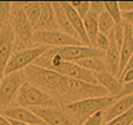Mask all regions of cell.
<instances>
[{
	"instance_id": "obj_1",
	"label": "cell",
	"mask_w": 133,
	"mask_h": 125,
	"mask_svg": "<svg viewBox=\"0 0 133 125\" xmlns=\"http://www.w3.org/2000/svg\"><path fill=\"white\" fill-rule=\"evenodd\" d=\"M104 96L110 95L102 86L93 85V83L66 78V76H64L57 94V97L66 102L67 104L76 101L87 100V98L104 97Z\"/></svg>"
},
{
	"instance_id": "obj_2",
	"label": "cell",
	"mask_w": 133,
	"mask_h": 125,
	"mask_svg": "<svg viewBox=\"0 0 133 125\" xmlns=\"http://www.w3.org/2000/svg\"><path fill=\"white\" fill-rule=\"evenodd\" d=\"M9 25L14 34V52L32 47L34 28L25 16L22 2H13Z\"/></svg>"
},
{
	"instance_id": "obj_3",
	"label": "cell",
	"mask_w": 133,
	"mask_h": 125,
	"mask_svg": "<svg viewBox=\"0 0 133 125\" xmlns=\"http://www.w3.org/2000/svg\"><path fill=\"white\" fill-rule=\"evenodd\" d=\"M115 100L116 97H112V96L87 98V100H81L66 104L64 109L78 123V125H82L87 119L90 118L95 114L108 110L116 102Z\"/></svg>"
},
{
	"instance_id": "obj_4",
	"label": "cell",
	"mask_w": 133,
	"mask_h": 125,
	"mask_svg": "<svg viewBox=\"0 0 133 125\" xmlns=\"http://www.w3.org/2000/svg\"><path fill=\"white\" fill-rule=\"evenodd\" d=\"M25 81L30 82L35 87L42 89L43 91L50 94L57 100V94L59 86L64 79V75L49 68L37 66L35 64L28 66L23 70Z\"/></svg>"
},
{
	"instance_id": "obj_5",
	"label": "cell",
	"mask_w": 133,
	"mask_h": 125,
	"mask_svg": "<svg viewBox=\"0 0 133 125\" xmlns=\"http://www.w3.org/2000/svg\"><path fill=\"white\" fill-rule=\"evenodd\" d=\"M15 104L16 107L30 109V110L36 108H60L59 102L53 96L43 91L42 89L35 87L28 81H25L20 88Z\"/></svg>"
},
{
	"instance_id": "obj_6",
	"label": "cell",
	"mask_w": 133,
	"mask_h": 125,
	"mask_svg": "<svg viewBox=\"0 0 133 125\" xmlns=\"http://www.w3.org/2000/svg\"><path fill=\"white\" fill-rule=\"evenodd\" d=\"M49 49H51V48L43 47V45H36V47H31L29 49H24V50L14 52L12 55L8 64H7L5 75L23 71L28 66L32 65Z\"/></svg>"
},
{
	"instance_id": "obj_7",
	"label": "cell",
	"mask_w": 133,
	"mask_h": 125,
	"mask_svg": "<svg viewBox=\"0 0 133 125\" xmlns=\"http://www.w3.org/2000/svg\"><path fill=\"white\" fill-rule=\"evenodd\" d=\"M25 82L23 71L5 75L0 83V111L11 108V104L16 100L21 86Z\"/></svg>"
},
{
	"instance_id": "obj_8",
	"label": "cell",
	"mask_w": 133,
	"mask_h": 125,
	"mask_svg": "<svg viewBox=\"0 0 133 125\" xmlns=\"http://www.w3.org/2000/svg\"><path fill=\"white\" fill-rule=\"evenodd\" d=\"M34 44L43 45L48 48H66L73 45H81V41L78 38L64 34L59 30L55 31H34L32 36Z\"/></svg>"
},
{
	"instance_id": "obj_9",
	"label": "cell",
	"mask_w": 133,
	"mask_h": 125,
	"mask_svg": "<svg viewBox=\"0 0 133 125\" xmlns=\"http://www.w3.org/2000/svg\"><path fill=\"white\" fill-rule=\"evenodd\" d=\"M55 52L58 53L65 62L76 63L79 60L88 59V58H103L105 53L97 50L94 47H88V45H73V47H66V48H53Z\"/></svg>"
},
{
	"instance_id": "obj_10",
	"label": "cell",
	"mask_w": 133,
	"mask_h": 125,
	"mask_svg": "<svg viewBox=\"0 0 133 125\" xmlns=\"http://www.w3.org/2000/svg\"><path fill=\"white\" fill-rule=\"evenodd\" d=\"M14 34L9 23L0 30V83L5 76L7 64L14 52Z\"/></svg>"
},
{
	"instance_id": "obj_11",
	"label": "cell",
	"mask_w": 133,
	"mask_h": 125,
	"mask_svg": "<svg viewBox=\"0 0 133 125\" xmlns=\"http://www.w3.org/2000/svg\"><path fill=\"white\" fill-rule=\"evenodd\" d=\"M46 125H78L75 121L60 108H36L31 109Z\"/></svg>"
},
{
	"instance_id": "obj_12",
	"label": "cell",
	"mask_w": 133,
	"mask_h": 125,
	"mask_svg": "<svg viewBox=\"0 0 133 125\" xmlns=\"http://www.w3.org/2000/svg\"><path fill=\"white\" fill-rule=\"evenodd\" d=\"M53 71L57 72V73H59V74H61V75L66 76V78L85 81V82L93 83V85H98L94 73L85 70L83 67L79 66L78 64H75V63L65 62V60H64V62L61 63L58 67H56Z\"/></svg>"
},
{
	"instance_id": "obj_13",
	"label": "cell",
	"mask_w": 133,
	"mask_h": 125,
	"mask_svg": "<svg viewBox=\"0 0 133 125\" xmlns=\"http://www.w3.org/2000/svg\"><path fill=\"white\" fill-rule=\"evenodd\" d=\"M2 115L8 119H14V121L22 122L29 125H46L30 109L21 108V107H11L2 111Z\"/></svg>"
},
{
	"instance_id": "obj_14",
	"label": "cell",
	"mask_w": 133,
	"mask_h": 125,
	"mask_svg": "<svg viewBox=\"0 0 133 125\" xmlns=\"http://www.w3.org/2000/svg\"><path fill=\"white\" fill-rule=\"evenodd\" d=\"M58 29L56 13L52 7V2H42V14L35 25L34 31H55Z\"/></svg>"
},
{
	"instance_id": "obj_15",
	"label": "cell",
	"mask_w": 133,
	"mask_h": 125,
	"mask_svg": "<svg viewBox=\"0 0 133 125\" xmlns=\"http://www.w3.org/2000/svg\"><path fill=\"white\" fill-rule=\"evenodd\" d=\"M60 5L64 8V11H65L68 20H70V22H71V24H72V27L74 28V30H75V32L78 34V37H79V40L81 41V43H82L83 45L91 47L90 42H89L88 37H87V34H86L85 25H83V20L80 17V15H79L75 9L71 6L70 2L60 1Z\"/></svg>"
},
{
	"instance_id": "obj_16",
	"label": "cell",
	"mask_w": 133,
	"mask_h": 125,
	"mask_svg": "<svg viewBox=\"0 0 133 125\" xmlns=\"http://www.w3.org/2000/svg\"><path fill=\"white\" fill-rule=\"evenodd\" d=\"M95 78L97 80V83L105 89L110 96L118 98V96L121 95L123 90V87H124V85L121 82V80L118 78L112 75L108 71L95 74Z\"/></svg>"
},
{
	"instance_id": "obj_17",
	"label": "cell",
	"mask_w": 133,
	"mask_h": 125,
	"mask_svg": "<svg viewBox=\"0 0 133 125\" xmlns=\"http://www.w3.org/2000/svg\"><path fill=\"white\" fill-rule=\"evenodd\" d=\"M124 42L121 48V67H119V76L125 71L127 64L133 55V28L131 25L124 23Z\"/></svg>"
},
{
	"instance_id": "obj_18",
	"label": "cell",
	"mask_w": 133,
	"mask_h": 125,
	"mask_svg": "<svg viewBox=\"0 0 133 125\" xmlns=\"http://www.w3.org/2000/svg\"><path fill=\"white\" fill-rule=\"evenodd\" d=\"M132 107H133V95H127L117 98V101L110 107L108 110L104 111V123H108L112 119L124 115Z\"/></svg>"
},
{
	"instance_id": "obj_19",
	"label": "cell",
	"mask_w": 133,
	"mask_h": 125,
	"mask_svg": "<svg viewBox=\"0 0 133 125\" xmlns=\"http://www.w3.org/2000/svg\"><path fill=\"white\" fill-rule=\"evenodd\" d=\"M110 38V37H109ZM104 63L107 71L119 79V67H121V51L117 48L116 43L110 38V47L104 56Z\"/></svg>"
},
{
	"instance_id": "obj_20",
	"label": "cell",
	"mask_w": 133,
	"mask_h": 125,
	"mask_svg": "<svg viewBox=\"0 0 133 125\" xmlns=\"http://www.w3.org/2000/svg\"><path fill=\"white\" fill-rule=\"evenodd\" d=\"M52 7H53L55 13H56V19H57V24H58V29H59V31L68 35V36H72V37L78 38L79 40L78 34L75 32V30H74V28L72 27V24H71V22H70V20H68L65 11H64V8L61 7L60 1L59 2L53 1Z\"/></svg>"
},
{
	"instance_id": "obj_21",
	"label": "cell",
	"mask_w": 133,
	"mask_h": 125,
	"mask_svg": "<svg viewBox=\"0 0 133 125\" xmlns=\"http://www.w3.org/2000/svg\"><path fill=\"white\" fill-rule=\"evenodd\" d=\"M83 25H85V30L87 37H88L90 45L94 47L95 45L96 37L98 35V16L93 13L89 12L87 14V16L83 19Z\"/></svg>"
},
{
	"instance_id": "obj_22",
	"label": "cell",
	"mask_w": 133,
	"mask_h": 125,
	"mask_svg": "<svg viewBox=\"0 0 133 125\" xmlns=\"http://www.w3.org/2000/svg\"><path fill=\"white\" fill-rule=\"evenodd\" d=\"M22 8L25 13L28 21L30 22L32 28L37 24L38 20L42 14V2L38 1H29V2H22Z\"/></svg>"
},
{
	"instance_id": "obj_23",
	"label": "cell",
	"mask_w": 133,
	"mask_h": 125,
	"mask_svg": "<svg viewBox=\"0 0 133 125\" xmlns=\"http://www.w3.org/2000/svg\"><path fill=\"white\" fill-rule=\"evenodd\" d=\"M75 64H78L79 66L83 67L85 70L89 71V72L94 73V74H98V73L107 71V66L103 58H88V59L79 60Z\"/></svg>"
},
{
	"instance_id": "obj_24",
	"label": "cell",
	"mask_w": 133,
	"mask_h": 125,
	"mask_svg": "<svg viewBox=\"0 0 133 125\" xmlns=\"http://www.w3.org/2000/svg\"><path fill=\"white\" fill-rule=\"evenodd\" d=\"M115 23L114 19L109 15L108 12H103L101 15H98V31L103 35H108L111 32V30L115 28Z\"/></svg>"
},
{
	"instance_id": "obj_25",
	"label": "cell",
	"mask_w": 133,
	"mask_h": 125,
	"mask_svg": "<svg viewBox=\"0 0 133 125\" xmlns=\"http://www.w3.org/2000/svg\"><path fill=\"white\" fill-rule=\"evenodd\" d=\"M105 5V11L109 13V15L114 19L116 24H122L123 23V13L119 8L118 2L116 1H104Z\"/></svg>"
},
{
	"instance_id": "obj_26",
	"label": "cell",
	"mask_w": 133,
	"mask_h": 125,
	"mask_svg": "<svg viewBox=\"0 0 133 125\" xmlns=\"http://www.w3.org/2000/svg\"><path fill=\"white\" fill-rule=\"evenodd\" d=\"M13 2L0 1V30L9 23Z\"/></svg>"
},
{
	"instance_id": "obj_27",
	"label": "cell",
	"mask_w": 133,
	"mask_h": 125,
	"mask_svg": "<svg viewBox=\"0 0 133 125\" xmlns=\"http://www.w3.org/2000/svg\"><path fill=\"white\" fill-rule=\"evenodd\" d=\"M124 24H116L115 28L111 30V32L108 35L110 38H112L115 43H116L117 48L121 50L122 45H123V42H124Z\"/></svg>"
},
{
	"instance_id": "obj_28",
	"label": "cell",
	"mask_w": 133,
	"mask_h": 125,
	"mask_svg": "<svg viewBox=\"0 0 133 125\" xmlns=\"http://www.w3.org/2000/svg\"><path fill=\"white\" fill-rule=\"evenodd\" d=\"M70 5L76 11L81 19H85L89 13V2L88 1H71Z\"/></svg>"
},
{
	"instance_id": "obj_29",
	"label": "cell",
	"mask_w": 133,
	"mask_h": 125,
	"mask_svg": "<svg viewBox=\"0 0 133 125\" xmlns=\"http://www.w3.org/2000/svg\"><path fill=\"white\" fill-rule=\"evenodd\" d=\"M109 47H110V38H109V36L98 32V35H97V37H96L94 48H96L97 50H99V51H102V52L105 53L107 51H108Z\"/></svg>"
},
{
	"instance_id": "obj_30",
	"label": "cell",
	"mask_w": 133,
	"mask_h": 125,
	"mask_svg": "<svg viewBox=\"0 0 133 125\" xmlns=\"http://www.w3.org/2000/svg\"><path fill=\"white\" fill-rule=\"evenodd\" d=\"M89 12L95 15H101L103 12H105V5L104 1H90L89 2Z\"/></svg>"
},
{
	"instance_id": "obj_31",
	"label": "cell",
	"mask_w": 133,
	"mask_h": 125,
	"mask_svg": "<svg viewBox=\"0 0 133 125\" xmlns=\"http://www.w3.org/2000/svg\"><path fill=\"white\" fill-rule=\"evenodd\" d=\"M104 124V111H99L88 118L82 125H103Z\"/></svg>"
},
{
	"instance_id": "obj_32",
	"label": "cell",
	"mask_w": 133,
	"mask_h": 125,
	"mask_svg": "<svg viewBox=\"0 0 133 125\" xmlns=\"http://www.w3.org/2000/svg\"><path fill=\"white\" fill-rule=\"evenodd\" d=\"M119 80L123 85H126L133 81V67L132 68H127L123 72V74L119 76Z\"/></svg>"
},
{
	"instance_id": "obj_33",
	"label": "cell",
	"mask_w": 133,
	"mask_h": 125,
	"mask_svg": "<svg viewBox=\"0 0 133 125\" xmlns=\"http://www.w3.org/2000/svg\"><path fill=\"white\" fill-rule=\"evenodd\" d=\"M122 13L133 12V1H121L118 2Z\"/></svg>"
},
{
	"instance_id": "obj_34",
	"label": "cell",
	"mask_w": 133,
	"mask_h": 125,
	"mask_svg": "<svg viewBox=\"0 0 133 125\" xmlns=\"http://www.w3.org/2000/svg\"><path fill=\"white\" fill-rule=\"evenodd\" d=\"M127 95H133V81H132V82H130V83L124 85L123 90H122L121 95L118 96V98L123 97V96H127Z\"/></svg>"
},
{
	"instance_id": "obj_35",
	"label": "cell",
	"mask_w": 133,
	"mask_h": 125,
	"mask_svg": "<svg viewBox=\"0 0 133 125\" xmlns=\"http://www.w3.org/2000/svg\"><path fill=\"white\" fill-rule=\"evenodd\" d=\"M123 21H124V23L131 25L133 28V12L123 13Z\"/></svg>"
},
{
	"instance_id": "obj_36",
	"label": "cell",
	"mask_w": 133,
	"mask_h": 125,
	"mask_svg": "<svg viewBox=\"0 0 133 125\" xmlns=\"http://www.w3.org/2000/svg\"><path fill=\"white\" fill-rule=\"evenodd\" d=\"M0 125H12V124L7 117H5L4 115L0 114Z\"/></svg>"
},
{
	"instance_id": "obj_37",
	"label": "cell",
	"mask_w": 133,
	"mask_h": 125,
	"mask_svg": "<svg viewBox=\"0 0 133 125\" xmlns=\"http://www.w3.org/2000/svg\"><path fill=\"white\" fill-rule=\"evenodd\" d=\"M12 125H29V124H25V123H22V122H17V121H14V119H9Z\"/></svg>"
},
{
	"instance_id": "obj_38",
	"label": "cell",
	"mask_w": 133,
	"mask_h": 125,
	"mask_svg": "<svg viewBox=\"0 0 133 125\" xmlns=\"http://www.w3.org/2000/svg\"><path fill=\"white\" fill-rule=\"evenodd\" d=\"M132 67H133V55H132L131 59H130V62H129V64H127V66H126L125 70H127V68H132Z\"/></svg>"
},
{
	"instance_id": "obj_39",
	"label": "cell",
	"mask_w": 133,
	"mask_h": 125,
	"mask_svg": "<svg viewBox=\"0 0 133 125\" xmlns=\"http://www.w3.org/2000/svg\"><path fill=\"white\" fill-rule=\"evenodd\" d=\"M103 125H107V124H103Z\"/></svg>"
},
{
	"instance_id": "obj_40",
	"label": "cell",
	"mask_w": 133,
	"mask_h": 125,
	"mask_svg": "<svg viewBox=\"0 0 133 125\" xmlns=\"http://www.w3.org/2000/svg\"><path fill=\"white\" fill-rule=\"evenodd\" d=\"M132 125H133V123H132Z\"/></svg>"
}]
</instances>
